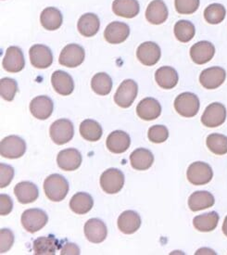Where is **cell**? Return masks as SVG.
<instances>
[{"label": "cell", "mask_w": 227, "mask_h": 255, "mask_svg": "<svg viewBox=\"0 0 227 255\" xmlns=\"http://www.w3.org/2000/svg\"><path fill=\"white\" fill-rule=\"evenodd\" d=\"M196 33V29L193 23L188 20H181L174 25V34L177 40L187 43L193 39Z\"/></svg>", "instance_id": "37"}, {"label": "cell", "mask_w": 227, "mask_h": 255, "mask_svg": "<svg viewBox=\"0 0 227 255\" xmlns=\"http://www.w3.org/2000/svg\"><path fill=\"white\" fill-rule=\"evenodd\" d=\"M199 251L204 252V253H202V255H216L213 250H210V249H201Z\"/></svg>", "instance_id": "47"}, {"label": "cell", "mask_w": 227, "mask_h": 255, "mask_svg": "<svg viewBox=\"0 0 227 255\" xmlns=\"http://www.w3.org/2000/svg\"><path fill=\"white\" fill-rule=\"evenodd\" d=\"M60 255H80V249L74 243H67V244H64L62 246V248L60 250Z\"/></svg>", "instance_id": "46"}, {"label": "cell", "mask_w": 227, "mask_h": 255, "mask_svg": "<svg viewBox=\"0 0 227 255\" xmlns=\"http://www.w3.org/2000/svg\"><path fill=\"white\" fill-rule=\"evenodd\" d=\"M214 197L208 191H196L188 199V206L191 211L198 212L214 206Z\"/></svg>", "instance_id": "31"}, {"label": "cell", "mask_w": 227, "mask_h": 255, "mask_svg": "<svg viewBox=\"0 0 227 255\" xmlns=\"http://www.w3.org/2000/svg\"><path fill=\"white\" fill-rule=\"evenodd\" d=\"M187 176L188 181L195 186L206 185L214 177V171L212 167L203 161H196L189 165L187 169Z\"/></svg>", "instance_id": "2"}, {"label": "cell", "mask_w": 227, "mask_h": 255, "mask_svg": "<svg viewBox=\"0 0 227 255\" xmlns=\"http://www.w3.org/2000/svg\"><path fill=\"white\" fill-rule=\"evenodd\" d=\"M219 222V215L216 212H211L204 215H198L194 218L195 229L201 232H211L216 229Z\"/></svg>", "instance_id": "34"}, {"label": "cell", "mask_w": 227, "mask_h": 255, "mask_svg": "<svg viewBox=\"0 0 227 255\" xmlns=\"http://www.w3.org/2000/svg\"><path fill=\"white\" fill-rule=\"evenodd\" d=\"M48 221L46 212L40 209H29L21 215V225L29 233H35L43 229Z\"/></svg>", "instance_id": "5"}, {"label": "cell", "mask_w": 227, "mask_h": 255, "mask_svg": "<svg viewBox=\"0 0 227 255\" xmlns=\"http://www.w3.org/2000/svg\"><path fill=\"white\" fill-rule=\"evenodd\" d=\"M124 185V175L122 172L111 168L105 171L101 176V186L103 191L108 194H116L120 192Z\"/></svg>", "instance_id": "8"}, {"label": "cell", "mask_w": 227, "mask_h": 255, "mask_svg": "<svg viewBox=\"0 0 227 255\" xmlns=\"http://www.w3.org/2000/svg\"><path fill=\"white\" fill-rule=\"evenodd\" d=\"M138 92L137 84L134 80H124L114 95L115 103L121 108L130 107L136 99Z\"/></svg>", "instance_id": "7"}, {"label": "cell", "mask_w": 227, "mask_h": 255, "mask_svg": "<svg viewBox=\"0 0 227 255\" xmlns=\"http://www.w3.org/2000/svg\"><path fill=\"white\" fill-rule=\"evenodd\" d=\"M130 144L131 139L129 134L120 130H116L111 133L106 140L108 149L111 152L117 154L125 152L130 147Z\"/></svg>", "instance_id": "21"}, {"label": "cell", "mask_w": 227, "mask_h": 255, "mask_svg": "<svg viewBox=\"0 0 227 255\" xmlns=\"http://www.w3.org/2000/svg\"><path fill=\"white\" fill-rule=\"evenodd\" d=\"M14 169L10 165L0 163V188H6L12 181Z\"/></svg>", "instance_id": "43"}, {"label": "cell", "mask_w": 227, "mask_h": 255, "mask_svg": "<svg viewBox=\"0 0 227 255\" xmlns=\"http://www.w3.org/2000/svg\"><path fill=\"white\" fill-rule=\"evenodd\" d=\"M14 194L22 204L35 202L39 196L38 188L32 182H20L14 188Z\"/></svg>", "instance_id": "22"}, {"label": "cell", "mask_w": 227, "mask_h": 255, "mask_svg": "<svg viewBox=\"0 0 227 255\" xmlns=\"http://www.w3.org/2000/svg\"><path fill=\"white\" fill-rule=\"evenodd\" d=\"M100 26V19L94 13L84 14L77 23L78 31L86 37H92L95 34H98Z\"/></svg>", "instance_id": "28"}, {"label": "cell", "mask_w": 227, "mask_h": 255, "mask_svg": "<svg viewBox=\"0 0 227 255\" xmlns=\"http://www.w3.org/2000/svg\"><path fill=\"white\" fill-rule=\"evenodd\" d=\"M26 151L25 141L20 136L9 135L0 143V154L7 159H18Z\"/></svg>", "instance_id": "4"}, {"label": "cell", "mask_w": 227, "mask_h": 255, "mask_svg": "<svg viewBox=\"0 0 227 255\" xmlns=\"http://www.w3.org/2000/svg\"><path fill=\"white\" fill-rule=\"evenodd\" d=\"M227 119V109L219 102L210 104L201 116V123L207 128L220 127Z\"/></svg>", "instance_id": "9"}, {"label": "cell", "mask_w": 227, "mask_h": 255, "mask_svg": "<svg viewBox=\"0 0 227 255\" xmlns=\"http://www.w3.org/2000/svg\"><path fill=\"white\" fill-rule=\"evenodd\" d=\"M207 147L213 153L225 155L227 153V136L221 134H211L208 135Z\"/></svg>", "instance_id": "39"}, {"label": "cell", "mask_w": 227, "mask_h": 255, "mask_svg": "<svg viewBox=\"0 0 227 255\" xmlns=\"http://www.w3.org/2000/svg\"><path fill=\"white\" fill-rule=\"evenodd\" d=\"M223 232L227 237V216L226 217L225 221H224V224H223Z\"/></svg>", "instance_id": "48"}, {"label": "cell", "mask_w": 227, "mask_h": 255, "mask_svg": "<svg viewBox=\"0 0 227 255\" xmlns=\"http://www.w3.org/2000/svg\"><path fill=\"white\" fill-rule=\"evenodd\" d=\"M3 68L9 73L20 72L25 65L24 56L20 47H9L3 59Z\"/></svg>", "instance_id": "14"}, {"label": "cell", "mask_w": 227, "mask_h": 255, "mask_svg": "<svg viewBox=\"0 0 227 255\" xmlns=\"http://www.w3.org/2000/svg\"><path fill=\"white\" fill-rule=\"evenodd\" d=\"M18 91L17 82L11 78H2L0 81V95L7 101H13L14 97Z\"/></svg>", "instance_id": "40"}, {"label": "cell", "mask_w": 227, "mask_h": 255, "mask_svg": "<svg viewBox=\"0 0 227 255\" xmlns=\"http://www.w3.org/2000/svg\"><path fill=\"white\" fill-rule=\"evenodd\" d=\"M215 47L211 42L201 41L190 48V57L197 64H205L214 58Z\"/></svg>", "instance_id": "18"}, {"label": "cell", "mask_w": 227, "mask_h": 255, "mask_svg": "<svg viewBox=\"0 0 227 255\" xmlns=\"http://www.w3.org/2000/svg\"><path fill=\"white\" fill-rule=\"evenodd\" d=\"M147 20L152 24H161L168 18V8L162 0H153L146 11Z\"/></svg>", "instance_id": "25"}, {"label": "cell", "mask_w": 227, "mask_h": 255, "mask_svg": "<svg viewBox=\"0 0 227 255\" xmlns=\"http://www.w3.org/2000/svg\"><path fill=\"white\" fill-rule=\"evenodd\" d=\"M174 109L182 116L191 118L199 113L200 100L193 93H182L174 101Z\"/></svg>", "instance_id": "3"}, {"label": "cell", "mask_w": 227, "mask_h": 255, "mask_svg": "<svg viewBox=\"0 0 227 255\" xmlns=\"http://www.w3.org/2000/svg\"><path fill=\"white\" fill-rule=\"evenodd\" d=\"M160 48L154 42H145L137 47L136 56L141 63L146 66H153L160 61Z\"/></svg>", "instance_id": "13"}, {"label": "cell", "mask_w": 227, "mask_h": 255, "mask_svg": "<svg viewBox=\"0 0 227 255\" xmlns=\"http://www.w3.org/2000/svg\"><path fill=\"white\" fill-rule=\"evenodd\" d=\"M44 190L47 198L52 202L63 201L69 192V183L62 175H49L44 182Z\"/></svg>", "instance_id": "1"}, {"label": "cell", "mask_w": 227, "mask_h": 255, "mask_svg": "<svg viewBox=\"0 0 227 255\" xmlns=\"http://www.w3.org/2000/svg\"><path fill=\"white\" fill-rule=\"evenodd\" d=\"M130 161L132 167L137 171H145L153 164L154 156L147 148H136L130 155Z\"/></svg>", "instance_id": "27"}, {"label": "cell", "mask_w": 227, "mask_h": 255, "mask_svg": "<svg viewBox=\"0 0 227 255\" xmlns=\"http://www.w3.org/2000/svg\"><path fill=\"white\" fill-rule=\"evenodd\" d=\"M51 83L55 91L62 96H69L74 91L73 77L66 72L56 71L51 76Z\"/></svg>", "instance_id": "23"}, {"label": "cell", "mask_w": 227, "mask_h": 255, "mask_svg": "<svg viewBox=\"0 0 227 255\" xmlns=\"http://www.w3.org/2000/svg\"><path fill=\"white\" fill-rule=\"evenodd\" d=\"M93 198L86 192H78L73 196L70 202V208L77 215H85L93 208Z\"/></svg>", "instance_id": "32"}, {"label": "cell", "mask_w": 227, "mask_h": 255, "mask_svg": "<svg viewBox=\"0 0 227 255\" xmlns=\"http://www.w3.org/2000/svg\"><path fill=\"white\" fill-rule=\"evenodd\" d=\"M140 226V215L134 211H125L118 218V228L123 234H134Z\"/></svg>", "instance_id": "24"}, {"label": "cell", "mask_w": 227, "mask_h": 255, "mask_svg": "<svg viewBox=\"0 0 227 255\" xmlns=\"http://www.w3.org/2000/svg\"><path fill=\"white\" fill-rule=\"evenodd\" d=\"M226 15V7L218 3L211 4L204 10V18L210 24H219L225 20Z\"/></svg>", "instance_id": "38"}, {"label": "cell", "mask_w": 227, "mask_h": 255, "mask_svg": "<svg viewBox=\"0 0 227 255\" xmlns=\"http://www.w3.org/2000/svg\"><path fill=\"white\" fill-rule=\"evenodd\" d=\"M13 202L9 196L0 195V215H7L12 211Z\"/></svg>", "instance_id": "45"}, {"label": "cell", "mask_w": 227, "mask_h": 255, "mask_svg": "<svg viewBox=\"0 0 227 255\" xmlns=\"http://www.w3.org/2000/svg\"><path fill=\"white\" fill-rule=\"evenodd\" d=\"M85 55V50L81 46L77 44H70L62 49L59 62L65 67H78L84 62Z\"/></svg>", "instance_id": "10"}, {"label": "cell", "mask_w": 227, "mask_h": 255, "mask_svg": "<svg viewBox=\"0 0 227 255\" xmlns=\"http://www.w3.org/2000/svg\"><path fill=\"white\" fill-rule=\"evenodd\" d=\"M113 10L117 16L131 19L138 15L140 7L137 0H114Z\"/></svg>", "instance_id": "26"}, {"label": "cell", "mask_w": 227, "mask_h": 255, "mask_svg": "<svg viewBox=\"0 0 227 255\" xmlns=\"http://www.w3.org/2000/svg\"><path fill=\"white\" fill-rule=\"evenodd\" d=\"M49 134L54 143L57 145H64L74 137V125L68 119H60L51 125Z\"/></svg>", "instance_id": "6"}, {"label": "cell", "mask_w": 227, "mask_h": 255, "mask_svg": "<svg viewBox=\"0 0 227 255\" xmlns=\"http://www.w3.org/2000/svg\"><path fill=\"white\" fill-rule=\"evenodd\" d=\"M91 88L94 92L101 96L110 94L113 89V80L106 73L95 74L91 81Z\"/></svg>", "instance_id": "36"}, {"label": "cell", "mask_w": 227, "mask_h": 255, "mask_svg": "<svg viewBox=\"0 0 227 255\" xmlns=\"http://www.w3.org/2000/svg\"><path fill=\"white\" fill-rule=\"evenodd\" d=\"M155 79L160 88L163 89H172L177 85L179 77L174 68L163 66L156 71Z\"/></svg>", "instance_id": "29"}, {"label": "cell", "mask_w": 227, "mask_h": 255, "mask_svg": "<svg viewBox=\"0 0 227 255\" xmlns=\"http://www.w3.org/2000/svg\"><path fill=\"white\" fill-rule=\"evenodd\" d=\"M82 155L76 148H66L61 150L57 157L59 167L63 171H74L80 167Z\"/></svg>", "instance_id": "16"}, {"label": "cell", "mask_w": 227, "mask_h": 255, "mask_svg": "<svg viewBox=\"0 0 227 255\" xmlns=\"http://www.w3.org/2000/svg\"><path fill=\"white\" fill-rule=\"evenodd\" d=\"M84 230L87 240L93 243H101L107 238V227L104 222L98 218L88 220L85 225Z\"/></svg>", "instance_id": "15"}, {"label": "cell", "mask_w": 227, "mask_h": 255, "mask_svg": "<svg viewBox=\"0 0 227 255\" xmlns=\"http://www.w3.org/2000/svg\"><path fill=\"white\" fill-rule=\"evenodd\" d=\"M147 136L153 143H163L169 137V131L164 126H153L149 128Z\"/></svg>", "instance_id": "41"}, {"label": "cell", "mask_w": 227, "mask_h": 255, "mask_svg": "<svg viewBox=\"0 0 227 255\" xmlns=\"http://www.w3.org/2000/svg\"><path fill=\"white\" fill-rule=\"evenodd\" d=\"M175 8L180 14H192L200 7V0H175Z\"/></svg>", "instance_id": "42"}, {"label": "cell", "mask_w": 227, "mask_h": 255, "mask_svg": "<svg viewBox=\"0 0 227 255\" xmlns=\"http://www.w3.org/2000/svg\"><path fill=\"white\" fill-rule=\"evenodd\" d=\"M1 235V248L0 253L5 254L9 249L12 247L14 242V235L11 230L7 229H1L0 231Z\"/></svg>", "instance_id": "44"}, {"label": "cell", "mask_w": 227, "mask_h": 255, "mask_svg": "<svg viewBox=\"0 0 227 255\" xmlns=\"http://www.w3.org/2000/svg\"><path fill=\"white\" fill-rule=\"evenodd\" d=\"M62 14L56 7H47L41 13V24L48 31L59 29L62 24Z\"/></svg>", "instance_id": "33"}, {"label": "cell", "mask_w": 227, "mask_h": 255, "mask_svg": "<svg viewBox=\"0 0 227 255\" xmlns=\"http://www.w3.org/2000/svg\"><path fill=\"white\" fill-rule=\"evenodd\" d=\"M130 34V28L124 22L114 21L110 23L104 32V37L110 44H120L126 40Z\"/></svg>", "instance_id": "19"}, {"label": "cell", "mask_w": 227, "mask_h": 255, "mask_svg": "<svg viewBox=\"0 0 227 255\" xmlns=\"http://www.w3.org/2000/svg\"><path fill=\"white\" fill-rule=\"evenodd\" d=\"M227 78V72L221 67L208 68L202 71L200 82L206 89H216L221 87Z\"/></svg>", "instance_id": "11"}, {"label": "cell", "mask_w": 227, "mask_h": 255, "mask_svg": "<svg viewBox=\"0 0 227 255\" xmlns=\"http://www.w3.org/2000/svg\"><path fill=\"white\" fill-rule=\"evenodd\" d=\"M136 114L139 118L145 121H152L160 116L161 106L159 101L153 98H146L138 103Z\"/></svg>", "instance_id": "20"}, {"label": "cell", "mask_w": 227, "mask_h": 255, "mask_svg": "<svg viewBox=\"0 0 227 255\" xmlns=\"http://www.w3.org/2000/svg\"><path fill=\"white\" fill-rule=\"evenodd\" d=\"M60 242L54 237H41L34 242V255H55L57 250L60 249Z\"/></svg>", "instance_id": "30"}, {"label": "cell", "mask_w": 227, "mask_h": 255, "mask_svg": "<svg viewBox=\"0 0 227 255\" xmlns=\"http://www.w3.org/2000/svg\"><path fill=\"white\" fill-rule=\"evenodd\" d=\"M53 110V101L47 96L36 97L30 103L32 115L39 120H47L52 115Z\"/></svg>", "instance_id": "17"}, {"label": "cell", "mask_w": 227, "mask_h": 255, "mask_svg": "<svg viewBox=\"0 0 227 255\" xmlns=\"http://www.w3.org/2000/svg\"><path fill=\"white\" fill-rule=\"evenodd\" d=\"M80 134L86 140L99 141L102 136V128L98 122L87 119L81 124Z\"/></svg>", "instance_id": "35"}, {"label": "cell", "mask_w": 227, "mask_h": 255, "mask_svg": "<svg viewBox=\"0 0 227 255\" xmlns=\"http://www.w3.org/2000/svg\"><path fill=\"white\" fill-rule=\"evenodd\" d=\"M30 61L37 69L48 68L53 62V55L49 47L45 45H34L30 48Z\"/></svg>", "instance_id": "12"}]
</instances>
